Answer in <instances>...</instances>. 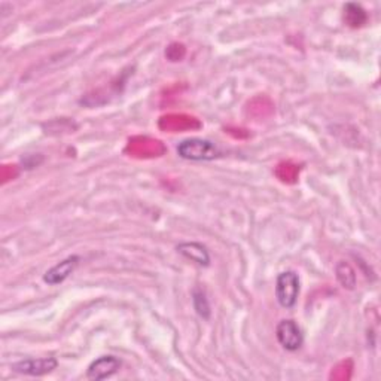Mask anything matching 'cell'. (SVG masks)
<instances>
[{"instance_id":"8992f818","label":"cell","mask_w":381,"mask_h":381,"mask_svg":"<svg viewBox=\"0 0 381 381\" xmlns=\"http://www.w3.org/2000/svg\"><path fill=\"white\" fill-rule=\"evenodd\" d=\"M79 261H81V258L76 257V255H72L66 259H63L61 262L55 264L53 268L48 269L43 276V281L48 284H51V286L63 283L75 272Z\"/></svg>"},{"instance_id":"ba28073f","label":"cell","mask_w":381,"mask_h":381,"mask_svg":"<svg viewBox=\"0 0 381 381\" xmlns=\"http://www.w3.org/2000/svg\"><path fill=\"white\" fill-rule=\"evenodd\" d=\"M336 272H337V279L343 284V288H345V289H355V286H356V273H355V269L350 265L341 261V262L337 264Z\"/></svg>"},{"instance_id":"6da1fadb","label":"cell","mask_w":381,"mask_h":381,"mask_svg":"<svg viewBox=\"0 0 381 381\" xmlns=\"http://www.w3.org/2000/svg\"><path fill=\"white\" fill-rule=\"evenodd\" d=\"M176 152L188 161H212L220 154L215 143L208 139L182 140L176 148Z\"/></svg>"},{"instance_id":"5b68a950","label":"cell","mask_w":381,"mask_h":381,"mask_svg":"<svg viewBox=\"0 0 381 381\" xmlns=\"http://www.w3.org/2000/svg\"><path fill=\"white\" fill-rule=\"evenodd\" d=\"M121 365L122 363L117 356H112V355L100 356L91 362L87 371V377L95 381L106 380L109 377H112L114 374H117L121 368Z\"/></svg>"},{"instance_id":"52a82bcc","label":"cell","mask_w":381,"mask_h":381,"mask_svg":"<svg viewBox=\"0 0 381 381\" xmlns=\"http://www.w3.org/2000/svg\"><path fill=\"white\" fill-rule=\"evenodd\" d=\"M178 252L183 255L186 259L195 262L200 267H209L210 265V255L209 250L204 245L190 242V243H181L178 247Z\"/></svg>"},{"instance_id":"277c9868","label":"cell","mask_w":381,"mask_h":381,"mask_svg":"<svg viewBox=\"0 0 381 381\" xmlns=\"http://www.w3.org/2000/svg\"><path fill=\"white\" fill-rule=\"evenodd\" d=\"M58 367V360L55 358H42V359H24L12 365L15 372L41 377L53 372Z\"/></svg>"},{"instance_id":"7a4b0ae2","label":"cell","mask_w":381,"mask_h":381,"mask_svg":"<svg viewBox=\"0 0 381 381\" xmlns=\"http://www.w3.org/2000/svg\"><path fill=\"white\" fill-rule=\"evenodd\" d=\"M299 295V276L295 272H284L277 276L276 298L280 307L294 308Z\"/></svg>"},{"instance_id":"3957f363","label":"cell","mask_w":381,"mask_h":381,"mask_svg":"<svg viewBox=\"0 0 381 381\" xmlns=\"http://www.w3.org/2000/svg\"><path fill=\"white\" fill-rule=\"evenodd\" d=\"M276 337L280 345L288 352H296L304 344V336L303 331L298 326L296 322L288 319V321H281L277 325L276 329Z\"/></svg>"},{"instance_id":"9c48e42d","label":"cell","mask_w":381,"mask_h":381,"mask_svg":"<svg viewBox=\"0 0 381 381\" xmlns=\"http://www.w3.org/2000/svg\"><path fill=\"white\" fill-rule=\"evenodd\" d=\"M344 12H345V21L352 27H359L367 21V14H365L363 8L358 4H347L344 6Z\"/></svg>"},{"instance_id":"30bf717a","label":"cell","mask_w":381,"mask_h":381,"mask_svg":"<svg viewBox=\"0 0 381 381\" xmlns=\"http://www.w3.org/2000/svg\"><path fill=\"white\" fill-rule=\"evenodd\" d=\"M193 304L195 311L203 317V319H209L210 317V306L209 299L205 296V292L200 288H195L193 291Z\"/></svg>"}]
</instances>
